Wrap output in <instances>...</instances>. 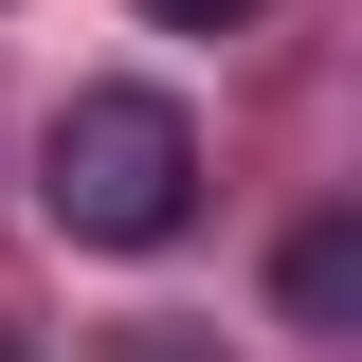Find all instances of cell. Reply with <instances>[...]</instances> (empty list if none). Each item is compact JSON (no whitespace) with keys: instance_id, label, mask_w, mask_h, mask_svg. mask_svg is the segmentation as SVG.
<instances>
[{"instance_id":"5b68a950","label":"cell","mask_w":362,"mask_h":362,"mask_svg":"<svg viewBox=\"0 0 362 362\" xmlns=\"http://www.w3.org/2000/svg\"><path fill=\"white\" fill-rule=\"evenodd\" d=\"M0 362H18V344H0Z\"/></svg>"},{"instance_id":"7a4b0ae2","label":"cell","mask_w":362,"mask_h":362,"mask_svg":"<svg viewBox=\"0 0 362 362\" xmlns=\"http://www.w3.org/2000/svg\"><path fill=\"white\" fill-rule=\"evenodd\" d=\"M272 308L308 326V344H344V326H362V218H308V235H290V254H272Z\"/></svg>"},{"instance_id":"3957f363","label":"cell","mask_w":362,"mask_h":362,"mask_svg":"<svg viewBox=\"0 0 362 362\" xmlns=\"http://www.w3.org/2000/svg\"><path fill=\"white\" fill-rule=\"evenodd\" d=\"M145 18H163V37H235L254 0H145Z\"/></svg>"},{"instance_id":"6da1fadb","label":"cell","mask_w":362,"mask_h":362,"mask_svg":"<svg viewBox=\"0 0 362 362\" xmlns=\"http://www.w3.org/2000/svg\"><path fill=\"white\" fill-rule=\"evenodd\" d=\"M37 199L90 254H163V235L199 218V127H181L163 90H73L37 127Z\"/></svg>"},{"instance_id":"277c9868","label":"cell","mask_w":362,"mask_h":362,"mask_svg":"<svg viewBox=\"0 0 362 362\" xmlns=\"http://www.w3.org/2000/svg\"><path fill=\"white\" fill-rule=\"evenodd\" d=\"M109 362H199V344H181V326H127V344H109Z\"/></svg>"}]
</instances>
